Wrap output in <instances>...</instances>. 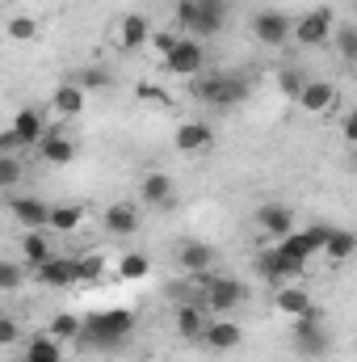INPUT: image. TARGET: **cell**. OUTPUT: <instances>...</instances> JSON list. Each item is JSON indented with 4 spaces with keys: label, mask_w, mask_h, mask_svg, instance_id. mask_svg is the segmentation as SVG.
I'll list each match as a JSON object with an SVG mask.
<instances>
[{
    "label": "cell",
    "mask_w": 357,
    "mask_h": 362,
    "mask_svg": "<svg viewBox=\"0 0 357 362\" xmlns=\"http://www.w3.org/2000/svg\"><path fill=\"white\" fill-rule=\"evenodd\" d=\"M135 333V312H126V308H105V312H92L85 316V341L97 346V350H105V354H114L126 337Z\"/></svg>",
    "instance_id": "6da1fadb"
},
{
    "label": "cell",
    "mask_w": 357,
    "mask_h": 362,
    "mask_svg": "<svg viewBox=\"0 0 357 362\" xmlns=\"http://www.w3.org/2000/svg\"><path fill=\"white\" fill-rule=\"evenodd\" d=\"M328 350H332V333L324 325V312L311 308L307 316L294 320V354L298 358H324Z\"/></svg>",
    "instance_id": "7a4b0ae2"
},
{
    "label": "cell",
    "mask_w": 357,
    "mask_h": 362,
    "mask_svg": "<svg viewBox=\"0 0 357 362\" xmlns=\"http://www.w3.org/2000/svg\"><path fill=\"white\" fill-rule=\"evenodd\" d=\"M248 89L253 85L244 76H198V81H189V93L202 105H236L248 97Z\"/></svg>",
    "instance_id": "3957f363"
},
{
    "label": "cell",
    "mask_w": 357,
    "mask_h": 362,
    "mask_svg": "<svg viewBox=\"0 0 357 362\" xmlns=\"http://www.w3.org/2000/svg\"><path fill=\"white\" fill-rule=\"evenodd\" d=\"M337 34V13L332 8H311V13H303L298 21H294V38H298V47H324L328 38Z\"/></svg>",
    "instance_id": "277c9868"
},
{
    "label": "cell",
    "mask_w": 357,
    "mask_h": 362,
    "mask_svg": "<svg viewBox=\"0 0 357 362\" xmlns=\"http://www.w3.org/2000/svg\"><path fill=\"white\" fill-rule=\"evenodd\" d=\"M303 270H307V262H294V257H286L282 249H261V253H257V274L269 278L273 286H286V282L303 278Z\"/></svg>",
    "instance_id": "5b68a950"
},
{
    "label": "cell",
    "mask_w": 357,
    "mask_h": 362,
    "mask_svg": "<svg viewBox=\"0 0 357 362\" xmlns=\"http://www.w3.org/2000/svg\"><path fill=\"white\" fill-rule=\"evenodd\" d=\"M227 25V0H193V21H189V38H214Z\"/></svg>",
    "instance_id": "8992f818"
},
{
    "label": "cell",
    "mask_w": 357,
    "mask_h": 362,
    "mask_svg": "<svg viewBox=\"0 0 357 362\" xmlns=\"http://www.w3.org/2000/svg\"><path fill=\"white\" fill-rule=\"evenodd\" d=\"M248 299V286L244 282H236V278H223V274H214V282L206 286V312H236L240 303Z\"/></svg>",
    "instance_id": "52a82bcc"
},
{
    "label": "cell",
    "mask_w": 357,
    "mask_h": 362,
    "mask_svg": "<svg viewBox=\"0 0 357 362\" xmlns=\"http://www.w3.org/2000/svg\"><path fill=\"white\" fill-rule=\"evenodd\" d=\"M253 34H257V42H265V47H282V42L294 34V21H290L282 8H261V13L253 17Z\"/></svg>",
    "instance_id": "ba28073f"
},
{
    "label": "cell",
    "mask_w": 357,
    "mask_h": 362,
    "mask_svg": "<svg viewBox=\"0 0 357 362\" xmlns=\"http://www.w3.org/2000/svg\"><path fill=\"white\" fill-rule=\"evenodd\" d=\"M202 64H206V51H202L198 38H181L177 51L164 59V68H169L173 76H202Z\"/></svg>",
    "instance_id": "9c48e42d"
},
{
    "label": "cell",
    "mask_w": 357,
    "mask_h": 362,
    "mask_svg": "<svg viewBox=\"0 0 357 362\" xmlns=\"http://www.w3.org/2000/svg\"><path fill=\"white\" fill-rule=\"evenodd\" d=\"M38 282L51 286V291H63V286H76L80 282V257H51L47 266H38Z\"/></svg>",
    "instance_id": "30bf717a"
},
{
    "label": "cell",
    "mask_w": 357,
    "mask_h": 362,
    "mask_svg": "<svg viewBox=\"0 0 357 362\" xmlns=\"http://www.w3.org/2000/svg\"><path fill=\"white\" fill-rule=\"evenodd\" d=\"M8 211L17 215V223H21L25 232H42V228H51V211H55V206H47L42 198H13Z\"/></svg>",
    "instance_id": "8fae6325"
},
{
    "label": "cell",
    "mask_w": 357,
    "mask_h": 362,
    "mask_svg": "<svg viewBox=\"0 0 357 362\" xmlns=\"http://www.w3.org/2000/svg\"><path fill=\"white\" fill-rule=\"evenodd\" d=\"M273 308H277L282 316L298 320V316H307L315 303H311V295H307V286H303V282H286V286H277V291H273Z\"/></svg>",
    "instance_id": "7c38bea8"
},
{
    "label": "cell",
    "mask_w": 357,
    "mask_h": 362,
    "mask_svg": "<svg viewBox=\"0 0 357 362\" xmlns=\"http://www.w3.org/2000/svg\"><path fill=\"white\" fill-rule=\"evenodd\" d=\"M202 341H206V350L223 354V350H236V346L244 341V329H240L236 320H210L206 333H202Z\"/></svg>",
    "instance_id": "4fadbf2b"
},
{
    "label": "cell",
    "mask_w": 357,
    "mask_h": 362,
    "mask_svg": "<svg viewBox=\"0 0 357 362\" xmlns=\"http://www.w3.org/2000/svg\"><path fill=\"white\" fill-rule=\"evenodd\" d=\"M147 42H152L147 17H143V13H126L122 25H118V47H122V51H139V47H147Z\"/></svg>",
    "instance_id": "5bb4252c"
},
{
    "label": "cell",
    "mask_w": 357,
    "mask_h": 362,
    "mask_svg": "<svg viewBox=\"0 0 357 362\" xmlns=\"http://www.w3.org/2000/svg\"><path fill=\"white\" fill-rule=\"evenodd\" d=\"M101 223H105V232H109V236H135L143 219H139V211H135L131 202H114V206L101 215Z\"/></svg>",
    "instance_id": "9a60e30c"
},
{
    "label": "cell",
    "mask_w": 357,
    "mask_h": 362,
    "mask_svg": "<svg viewBox=\"0 0 357 362\" xmlns=\"http://www.w3.org/2000/svg\"><path fill=\"white\" fill-rule=\"evenodd\" d=\"M257 223H261V232H269V236H290L294 232V211L290 206H282V202H265L261 211H257Z\"/></svg>",
    "instance_id": "2e32d148"
},
{
    "label": "cell",
    "mask_w": 357,
    "mask_h": 362,
    "mask_svg": "<svg viewBox=\"0 0 357 362\" xmlns=\"http://www.w3.org/2000/svg\"><path fill=\"white\" fill-rule=\"evenodd\" d=\"M298 105H303L307 114H328V110L337 105V85H332V81H307Z\"/></svg>",
    "instance_id": "e0dca14e"
},
{
    "label": "cell",
    "mask_w": 357,
    "mask_h": 362,
    "mask_svg": "<svg viewBox=\"0 0 357 362\" xmlns=\"http://www.w3.org/2000/svg\"><path fill=\"white\" fill-rule=\"evenodd\" d=\"M13 131L21 135L25 148H38V144L51 135V131H47V118H42L38 110H17V114H13Z\"/></svg>",
    "instance_id": "ac0fdd59"
},
{
    "label": "cell",
    "mask_w": 357,
    "mask_h": 362,
    "mask_svg": "<svg viewBox=\"0 0 357 362\" xmlns=\"http://www.w3.org/2000/svg\"><path fill=\"white\" fill-rule=\"evenodd\" d=\"M210 144H214L210 122H185L177 131V152H185V156H198V152H206Z\"/></svg>",
    "instance_id": "d6986e66"
},
{
    "label": "cell",
    "mask_w": 357,
    "mask_h": 362,
    "mask_svg": "<svg viewBox=\"0 0 357 362\" xmlns=\"http://www.w3.org/2000/svg\"><path fill=\"white\" fill-rule=\"evenodd\" d=\"M177 262H181V270L185 274H206L210 266H214V249L202 245V240H185L181 253H177Z\"/></svg>",
    "instance_id": "ffe728a7"
},
{
    "label": "cell",
    "mask_w": 357,
    "mask_h": 362,
    "mask_svg": "<svg viewBox=\"0 0 357 362\" xmlns=\"http://www.w3.org/2000/svg\"><path fill=\"white\" fill-rule=\"evenodd\" d=\"M206 308L202 303H177V333L185 341H202V333H206V316H202Z\"/></svg>",
    "instance_id": "44dd1931"
},
{
    "label": "cell",
    "mask_w": 357,
    "mask_h": 362,
    "mask_svg": "<svg viewBox=\"0 0 357 362\" xmlns=\"http://www.w3.org/2000/svg\"><path fill=\"white\" fill-rule=\"evenodd\" d=\"M38 152H42L47 165H72V160H76V144H72L68 135H59V131H51V135L38 144Z\"/></svg>",
    "instance_id": "7402d4cb"
},
{
    "label": "cell",
    "mask_w": 357,
    "mask_h": 362,
    "mask_svg": "<svg viewBox=\"0 0 357 362\" xmlns=\"http://www.w3.org/2000/svg\"><path fill=\"white\" fill-rule=\"evenodd\" d=\"M139 194H143L147 206H173V181H169V173H147L139 181Z\"/></svg>",
    "instance_id": "603a6c76"
},
{
    "label": "cell",
    "mask_w": 357,
    "mask_h": 362,
    "mask_svg": "<svg viewBox=\"0 0 357 362\" xmlns=\"http://www.w3.org/2000/svg\"><path fill=\"white\" fill-rule=\"evenodd\" d=\"M51 105H55V114L76 118V114H85V89L72 85V81H63V85L55 89V97H51Z\"/></svg>",
    "instance_id": "cb8c5ba5"
},
{
    "label": "cell",
    "mask_w": 357,
    "mask_h": 362,
    "mask_svg": "<svg viewBox=\"0 0 357 362\" xmlns=\"http://www.w3.org/2000/svg\"><path fill=\"white\" fill-rule=\"evenodd\" d=\"M277 249H282L286 257H294V262H311L315 253H324V249L311 240V232H290V236L277 240Z\"/></svg>",
    "instance_id": "d4e9b609"
},
{
    "label": "cell",
    "mask_w": 357,
    "mask_h": 362,
    "mask_svg": "<svg viewBox=\"0 0 357 362\" xmlns=\"http://www.w3.org/2000/svg\"><path fill=\"white\" fill-rule=\"evenodd\" d=\"M21 253H25V262H30L34 270L55 257V253H51V240H47L42 232H25V236H21Z\"/></svg>",
    "instance_id": "484cf974"
},
{
    "label": "cell",
    "mask_w": 357,
    "mask_h": 362,
    "mask_svg": "<svg viewBox=\"0 0 357 362\" xmlns=\"http://www.w3.org/2000/svg\"><path fill=\"white\" fill-rule=\"evenodd\" d=\"M332 262H349L357 253V232H349V228H332V236H328V249H324Z\"/></svg>",
    "instance_id": "4316f807"
},
{
    "label": "cell",
    "mask_w": 357,
    "mask_h": 362,
    "mask_svg": "<svg viewBox=\"0 0 357 362\" xmlns=\"http://www.w3.org/2000/svg\"><path fill=\"white\" fill-rule=\"evenodd\" d=\"M80 219H85V206H80V202H63V206L51 211V228H55V232H76Z\"/></svg>",
    "instance_id": "83f0119b"
},
{
    "label": "cell",
    "mask_w": 357,
    "mask_h": 362,
    "mask_svg": "<svg viewBox=\"0 0 357 362\" xmlns=\"http://www.w3.org/2000/svg\"><path fill=\"white\" fill-rule=\"evenodd\" d=\"M25 362H63V354H59V337H34L30 350H25Z\"/></svg>",
    "instance_id": "f1b7e54d"
},
{
    "label": "cell",
    "mask_w": 357,
    "mask_h": 362,
    "mask_svg": "<svg viewBox=\"0 0 357 362\" xmlns=\"http://www.w3.org/2000/svg\"><path fill=\"white\" fill-rule=\"evenodd\" d=\"M80 333H85V320L72 316V312H59V316L51 320V337H59V341H76Z\"/></svg>",
    "instance_id": "f546056e"
},
{
    "label": "cell",
    "mask_w": 357,
    "mask_h": 362,
    "mask_svg": "<svg viewBox=\"0 0 357 362\" xmlns=\"http://www.w3.org/2000/svg\"><path fill=\"white\" fill-rule=\"evenodd\" d=\"M8 38H13V42H34V38H38V21H34L30 13H13V17H8Z\"/></svg>",
    "instance_id": "4dcf8cb0"
},
{
    "label": "cell",
    "mask_w": 357,
    "mask_h": 362,
    "mask_svg": "<svg viewBox=\"0 0 357 362\" xmlns=\"http://www.w3.org/2000/svg\"><path fill=\"white\" fill-rule=\"evenodd\" d=\"M152 270V262L143 257V253H126L122 262H118V274H122V282H139V278H147Z\"/></svg>",
    "instance_id": "1f68e13d"
},
{
    "label": "cell",
    "mask_w": 357,
    "mask_h": 362,
    "mask_svg": "<svg viewBox=\"0 0 357 362\" xmlns=\"http://www.w3.org/2000/svg\"><path fill=\"white\" fill-rule=\"evenodd\" d=\"M337 55L345 59V64H357V25H337Z\"/></svg>",
    "instance_id": "d6a6232c"
},
{
    "label": "cell",
    "mask_w": 357,
    "mask_h": 362,
    "mask_svg": "<svg viewBox=\"0 0 357 362\" xmlns=\"http://www.w3.org/2000/svg\"><path fill=\"white\" fill-rule=\"evenodd\" d=\"M72 85H80L85 93L89 89H105V85H109V72H105V68H85V72L72 76Z\"/></svg>",
    "instance_id": "836d02e7"
},
{
    "label": "cell",
    "mask_w": 357,
    "mask_h": 362,
    "mask_svg": "<svg viewBox=\"0 0 357 362\" xmlns=\"http://www.w3.org/2000/svg\"><path fill=\"white\" fill-rule=\"evenodd\" d=\"M105 278V257L101 253H85L80 257V282H101Z\"/></svg>",
    "instance_id": "e575fe53"
},
{
    "label": "cell",
    "mask_w": 357,
    "mask_h": 362,
    "mask_svg": "<svg viewBox=\"0 0 357 362\" xmlns=\"http://www.w3.org/2000/svg\"><path fill=\"white\" fill-rule=\"evenodd\" d=\"M277 85H282L286 97H294V101H298V97H303V85H307V76H303V72H294V68H286V72L277 76Z\"/></svg>",
    "instance_id": "d590c367"
},
{
    "label": "cell",
    "mask_w": 357,
    "mask_h": 362,
    "mask_svg": "<svg viewBox=\"0 0 357 362\" xmlns=\"http://www.w3.org/2000/svg\"><path fill=\"white\" fill-rule=\"evenodd\" d=\"M21 286V266L17 262H0V291H17Z\"/></svg>",
    "instance_id": "8d00e7d4"
},
{
    "label": "cell",
    "mask_w": 357,
    "mask_h": 362,
    "mask_svg": "<svg viewBox=\"0 0 357 362\" xmlns=\"http://www.w3.org/2000/svg\"><path fill=\"white\" fill-rule=\"evenodd\" d=\"M21 181V165L17 156H0V185H17Z\"/></svg>",
    "instance_id": "74e56055"
},
{
    "label": "cell",
    "mask_w": 357,
    "mask_h": 362,
    "mask_svg": "<svg viewBox=\"0 0 357 362\" xmlns=\"http://www.w3.org/2000/svg\"><path fill=\"white\" fill-rule=\"evenodd\" d=\"M21 148H25V144H21V135H17L13 127H4V131H0V156H17Z\"/></svg>",
    "instance_id": "f35d334b"
},
{
    "label": "cell",
    "mask_w": 357,
    "mask_h": 362,
    "mask_svg": "<svg viewBox=\"0 0 357 362\" xmlns=\"http://www.w3.org/2000/svg\"><path fill=\"white\" fill-rule=\"evenodd\" d=\"M152 42H156V51H160V55H164V59H169V55H173V51H177V34H156V38H152Z\"/></svg>",
    "instance_id": "ab89813d"
},
{
    "label": "cell",
    "mask_w": 357,
    "mask_h": 362,
    "mask_svg": "<svg viewBox=\"0 0 357 362\" xmlns=\"http://www.w3.org/2000/svg\"><path fill=\"white\" fill-rule=\"evenodd\" d=\"M13 341H17V320L4 316V320H0V346H13Z\"/></svg>",
    "instance_id": "60d3db41"
},
{
    "label": "cell",
    "mask_w": 357,
    "mask_h": 362,
    "mask_svg": "<svg viewBox=\"0 0 357 362\" xmlns=\"http://www.w3.org/2000/svg\"><path fill=\"white\" fill-rule=\"evenodd\" d=\"M177 21L189 30V21H193V0H177Z\"/></svg>",
    "instance_id": "b9f144b4"
},
{
    "label": "cell",
    "mask_w": 357,
    "mask_h": 362,
    "mask_svg": "<svg viewBox=\"0 0 357 362\" xmlns=\"http://www.w3.org/2000/svg\"><path fill=\"white\" fill-rule=\"evenodd\" d=\"M345 139L357 144V110H349V118H345Z\"/></svg>",
    "instance_id": "7bdbcfd3"
}]
</instances>
